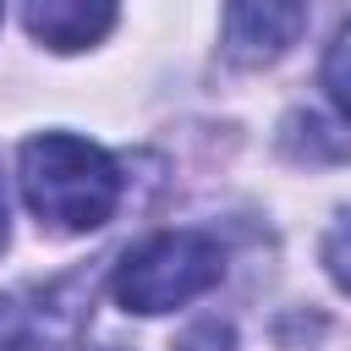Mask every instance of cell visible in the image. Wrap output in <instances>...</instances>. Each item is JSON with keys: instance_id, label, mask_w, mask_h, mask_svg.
Returning a JSON list of instances; mask_svg holds the SVG:
<instances>
[{"instance_id": "7", "label": "cell", "mask_w": 351, "mask_h": 351, "mask_svg": "<svg viewBox=\"0 0 351 351\" xmlns=\"http://www.w3.org/2000/svg\"><path fill=\"white\" fill-rule=\"evenodd\" d=\"M324 88H329V99L351 115V22L335 33V44H329V55H324Z\"/></svg>"}, {"instance_id": "8", "label": "cell", "mask_w": 351, "mask_h": 351, "mask_svg": "<svg viewBox=\"0 0 351 351\" xmlns=\"http://www.w3.org/2000/svg\"><path fill=\"white\" fill-rule=\"evenodd\" d=\"M176 351H236V329H230L225 318H197V324L176 340Z\"/></svg>"}, {"instance_id": "10", "label": "cell", "mask_w": 351, "mask_h": 351, "mask_svg": "<svg viewBox=\"0 0 351 351\" xmlns=\"http://www.w3.org/2000/svg\"><path fill=\"white\" fill-rule=\"evenodd\" d=\"M0 247H5V186H0Z\"/></svg>"}, {"instance_id": "5", "label": "cell", "mask_w": 351, "mask_h": 351, "mask_svg": "<svg viewBox=\"0 0 351 351\" xmlns=\"http://www.w3.org/2000/svg\"><path fill=\"white\" fill-rule=\"evenodd\" d=\"M22 22L49 49H88L110 33L115 0H22Z\"/></svg>"}, {"instance_id": "4", "label": "cell", "mask_w": 351, "mask_h": 351, "mask_svg": "<svg viewBox=\"0 0 351 351\" xmlns=\"http://www.w3.org/2000/svg\"><path fill=\"white\" fill-rule=\"evenodd\" d=\"M307 27V0H225V55L236 66L280 60Z\"/></svg>"}, {"instance_id": "3", "label": "cell", "mask_w": 351, "mask_h": 351, "mask_svg": "<svg viewBox=\"0 0 351 351\" xmlns=\"http://www.w3.org/2000/svg\"><path fill=\"white\" fill-rule=\"evenodd\" d=\"M88 313H93V280L88 274L5 291L0 296V351H77Z\"/></svg>"}, {"instance_id": "9", "label": "cell", "mask_w": 351, "mask_h": 351, "mask_svg": "<svg viewBox=\"0 0 351 351\" xmlns=\"http://www.w3.org/2000/svg\"><path fill=\"white\" fill-rule=\"evenodd\" d=\"M324 269L335 274V285H340V291H351V214L324 236Z\"/></svg>"}, {"instance_id": "1", "label": "cell", "mask_w": 351, "mask_h": 351, "mask_svg": "<svg viewBox=\"0 0 351 351\" xmlns=\"http://www.w3.org/2000/svg\"><path fill=\"white\" fill-rule=\"evenodd\" d=\"M22 197L38 225L60 236H88L121 203V165L88 137L44 132L22 143Z\"/></svg>"}, {"instance_id": "2", "label": "cell", "mask_w": 351, "mask_h": 351, "mask_svg": "<svg viewBox=\"0 0 351 351\" xmlns=\"http://www.w3.org/2000/svg\"><path fill=\"white\" fill-rule=\"evenodd\" d=\"M219 274H225V252L214 236L165 230L121 258L115 302L126 313H170V307H186L192 296H203L208 285H219Z\"/></svg>"}, {"instance_id": "6", "label": "cell", "mask_w": 351, "mask_h": 351, "mask_svg": "<svg viewBox=\"0 0 351 351\" xmlns=\"http://www.w3.org/2000/svg\"><path fill=\"white\" fill-rule=\"evenodd\" d=\"M280 143H285L291 159H313V165L318 159H351V137L340 126L318 121V115H291L285 132H280Z\"/></svg>"}]
</instances>
